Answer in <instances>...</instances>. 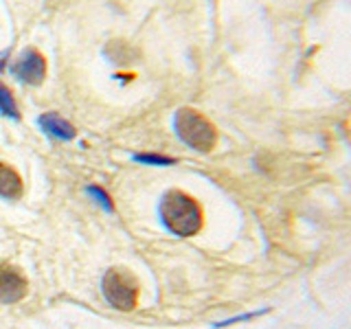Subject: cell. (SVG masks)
<instances>
[{"label":"cell","instance_id":"52a82bcc","mask_svg":"<svg viewBox=\"0 0 351 329\" xmlns=\"http://www.w3.org/2000/svg\"><path fill=\"white\" fill-rule=\"evenodd\" d=\"M40 125H42L44 132H47V134H51L55 138H62V141H71L77 134V130L69 123V121L62 119L60 114H55V112L42 114L40 117Z\"/></svg>","mask_w":351,"mask_h":329},{"label":"cell","instance_id":"8992f818","mask_svg":"<svg viewBox=\"0 0 351 329\" xmlns=\"http://www.w3.org/2000/svg\"><path fill=\"white\" fill-rule=\"evenodd\" d=\"M25 191V184H22L20 173L7 162H0V195L7 197V200H18Z\"/></svg>","mask_w":351,"mask_h":329},{"label":"cell","instance_id":"277c9868","mask_svg":"<svg viewBox=\"0 0 351 329\" xmlns=\"http://www.w3.org/2000/svg\"><path fill=\"white\" fill-rule=\"evenodd\" d=\"M11 73L25 84H42L44 77H47V58L33 47L25 49L18 55V60L11 64Z\"/></svg>","mask_w":351,"mask_h":329},{"label":"cell","instance_id":"6da1fadb","mask_svg":"<svg viewBox=\"0 0 351 329\" xmlns=\"http://www.w3.org/2000/svg\"><path fill=\"white\" fill-rule=\"evenodd\" d=\"M160 217L173 235L193 237L204 226V211L193 195L180 189H171L160 200Z\"/></svg>","mask_w":351,"mask_h":329},{"label":"cell","instance_id":"ba28073f","mask_svg":"<svg viewBox=\"0 0 351 329\" xmlns=\"http://www.w3.org/2000/svg\"><path fill=\"white\" fill-rule=\"evenodd\" d=\"M106 58L110 62H117V64H132V62H136L138 58V51L132 47V44L123 42V40H112L106 47Z\"/></svg>","mask_w":351,"mask_h":329},{"label":"cell","instance_id":"9c48e42d","mask_svg":"<svg viewBox=\"0 0 351 329\" xmlns=\"http://www.w3.org/2000/svg\"><path fill=\"white\" fill-rule=\"evenodd\" d=\"M0 114L11 117V119H18V106H16V99L11 95L9 88L0 82Z\"/></svg>","mask_w":351,"mask_h":329},{"label":"cell","instance_id":"7c38bea8","mask_svg":"<svg viewBox=\"0 0 351 329\" xmlns=\"http://www.w3.org/2000/svg\"><path fill=\"white\" fill-rule=\"evenodd\" d=\"M88 193H93L97 197V202H101L108 208V211H112V202H110V197L101 189H97V186H90V189H88Z\"/></svg>","mask_w":351,"mask_h":329},{"label":"cell","instance_id":"7a4b0ae2","mask_svg":"<svg viewBox=\"0 0 351 329\" xmlns=\"http://www.w3.org/2000/svg\"><path fill=\"white\" fill-rule=\"evenodd\" d=\"M178 138L195 151H211L217 145V127L193 108H180L173 117Z\"/></svg>","mask_w":351,"mask_h":329},{"label":"cell","instance_id":"4fadbf2b","mask_svg":"<svg viewBox=\"0 0 351 329\" xmlns=\"http://www.w3.org/2000/svg\"><path fill=\"white\" fill-rule=\"evenodd\" d=\"M5 64H7V53H3V55H0V71L5 69Z\"/></svg>","mask_w":351,"mask_h":329},{"label":"cell","instance_id":"8fae6325","mask_svg":"<svg viewBox=\"0 0 351 329\" xmlns=\"http://www.w3.org/2000/svg\"><path fill=\"white\" fill-rule=\"evenodd\" d=\"M261 314H266V310H259V312H250V314H241V316H235V318H228V321L219 323L217 327H226V325H233V323H241V321H250V318H257Z\"/></svg>","mask_w":351,"mask_h":329},{"label":"cell","instance_id":"30bf717a","mask_svg":"<svg viewBox=\"0 0 351 329\" xmlns=\"http://www.w3.org/2000/svg\"><path fill=\"white\" fill-rule=\"evenodd\" d=\"M138 162H147V164H160V167H167V164H173V158L160 156V154H136L134 156Z\"/></svg>","mask_w":351,"mask_h":329},{"label":"cell","instance_id":"5b68a950","mask_svg":"<svg viewBox=\"0 0 351 329\" xmlns=\"http://www.w3.org/2000/svg\"><path fill=\"white\" fill-rule=\"evenodd\" d=\"M29 281L25 274L11 266H0V305L18 303L27 296Z\"/></svg>","mask_w":351,"mask_h":329},{"label":"cell","instance_id":"3957f363","mask_svg":"<svg viewBox=\"0 0 351 329\" xmlns=\"http://www.w3.org/2000/svg\"><path fill=\"white\" fill-rule=\"evenodd\" d=\"M101 292L106 301L121 312L134 310L138 303V281L125 268H110L104 274Z\"/></svg>","mask_w":351,"mask_h":329}]
</instances>
